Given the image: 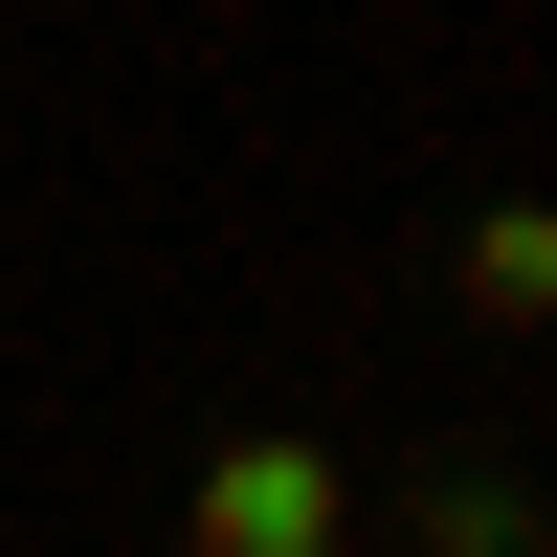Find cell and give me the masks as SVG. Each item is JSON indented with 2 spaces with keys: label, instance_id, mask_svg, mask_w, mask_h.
<instances>
[{
  "label": "cell",
  "instance_id": "obj_1",
  "mask_svg": "<svg viewBox=\"0 0 557 557\" xmlns=\"http://www.w3.org/2000/svg\"><path fill=\"white\" fill-rule=\"evenodd\" d=\"M178 557H357V469L312 424H246L201 491H178Z\"/></svg>",
  "mask_w": 557,
  "mask_h": 557
},
{
  "label": "cell",
  "instance_id": "obj_2",
  "mask_svg": "<svg viewBox=\"0 0 557 557\" xmlns=\"http://www.w3.org/2000/svg\"><path fill=\"white\" fill-rule=\"evenodd\" d=\"M469 312H491V335H535V312H557V223H535V201L469 223Z\"/></svg>",
  "mask_w": 557,
  "mask_h": 557
},
{
  "label": "cell",
  "instance_id": "obj_3",
  "mask_svg": "<svg viewBox=\"0 0 557 557\" xmlns=\"http://www.w3.org/2000/svg\"><path fill=\"white\" fill-rule=\"evenodd\" d=\"M424 535H446V557H535V491H513V469H491V491H446V513H424Z\"/></svg>",
  "mask_w": 557,
  "mask_h": 557
}]
</instances>
